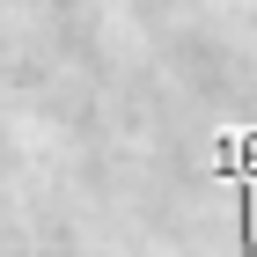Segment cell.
Instances as JSON below:
<instances>
[{"label": "cell", "mask_w": 257, "mask_h": 257, "mask_svg": "<svg viewBox=\"0 0 257 257\" xmlns=\"http://www.w3.org/2000/svg\"><path fill=\"white\" fill-rule=\"evenodd\" d=\"M220 169L235 184V228H242V257H257V125L250 133H220Z\"/></svg>", "instance_id": "obj_1"}]
</instances>
